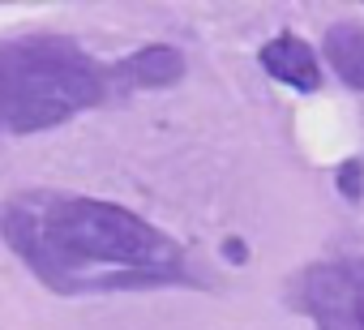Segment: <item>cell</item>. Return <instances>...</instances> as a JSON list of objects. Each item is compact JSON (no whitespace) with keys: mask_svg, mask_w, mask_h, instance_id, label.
Wrapping results in <instances>:
<instances>
[{"mask_svg":"<svg viewBox=\"0 0 364 330\" xmlns=\"http://www.w3.org/2000/svg\"><path fill=\"white\" fill-rule=\"evenodd\" d=\"M9 240L60 287L124 283L176 266V245L137 215L90 198H26L9 206Z\"/></svg>","mask_w":364,"mask_h":330,"instance_id":"6da1fadb","label":"cell"},{"mask_svg":"<svg viewBox=\"0 0 364 330\" xmlns=\"http://www.w3.org/2000/svg\"><path fill=\"white\" fill-rule=\"evenodd\" d=\"M146 86H163V82H171V78H180V56L171 52V48H146L133 65H129Z\"/></svg>","mask_w":364,"mask_h":330,"instance_id":"8992f818","label":"cell"},{"mask_svg":"<svg viewBox=\"0 0 364 330\" xmlns=\"http://www.w3.org/2000/svg\"><path fill=\"white\" fill-rule=\"evenodd\" d=\"M304 304L321 330H364V257H343L309 270Z\"/></svg>","mask_w":364,"mask_h":330,"instance_id":"3957f363","label":"cell"},{"mask_svg":"<svg viewBox=\"0 0 364 330\" xmlns=\"http://www.w3.org/2000/svg\"><path fill=\"white\" fill-rule=\"evenodd\" d=\"M326 56H330L334 73H338L347 86L364 90V31H360V26H330V35H326Z\"/></svg>","mask_w":364,"mask_h":330,"instance_id":"5b68a950","label":"cell"},{"mask_svg":"<svg viewBox=\"0 0 364 330\" xmlns=\"http://www.w3.org/2000/svg\"><path fill=\"white\" fill-rule=\"evenodd\" d=\"M262 65H266L279 82H287V86H296V90H317V82H321L313 48L300 43L296 35H279V39H270L266 52H262Z\"/></svg>","mask_w":364,"mask_h":330,"instance_id":"277c9868","label":"cell"},{"mask_svg":"<svg viewBox=\"0 0 364 330\" xmlns=\"http://www.w3.org/2000/svg\"><path fill=\"white\" fill-rule=\"evenodd\" d=\"M99 99V78L69 52H9L0 56V124L43 129Z\"/></svg>","mask_w":364,"mask_h":330,"instance_id":"7a4b0ae2","label":"cell"}]
</instances>
